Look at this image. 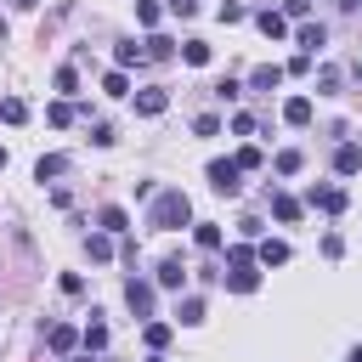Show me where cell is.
I'll return each mask as SVG.
<instances>
[{"label":"cell","instance_id":"22","mask_svg":"<svg viewBox=\"0 0 362 362\" xmlns=\"http://www.w3.org/2000/svg\"><path fill=\"white\" fill-rule=\"evenodd\" d=\"M79 339H85V351H107V322H90Z\"/></svg>","mask_w":362,"mask_h":362},{"label":"cell","instance_id":"20","mask_svg":"<svg viewBox=\"0 0 362 362\" xmlns=\"http://www.w3.org/2000/svg\"><path fill=\"white\" fill-rule=\"evenodd\" d=\"M192 238H198V249H221V226H215V221H198Z\"/></svg>","mask_w":362,"mask_h":362},{"label":"cell","instance_id":"6","mask_svg":"<svg viewBox=\"0 0 362 362\" xmlns=\"http://www.w3.org/2000/svg\"><path fill=\"white\" fill-rule=\"evenodd\" d=\"M255 260H260V266H288V243H283V238H266V243L255 249Z\"/></svg>","mask_w":362,"mask_h":362},{"label":"cell","instance_id":"27","mask_svg":"<svg viewBox=\"0 0 362 362\" xmlns=\"http://www.w3.org/2000/svg\"><path fill=\"white\" fill-rule=\"evenodd\" d=\"M57 90L74 96V90H79V74H74V68H57Z\"/></svg>","mask_w":362,"mask_h":362},{"label":"cell","instance_id":"32","mask_svg":"<svg viewBox=\"0 0 362 362\" xmlns=\"http://www.w3.org/2000/svg\"><path fill=\"white\" fill-rule=\"evenodd\" d=\"M45 119H51V124H68V119H74V107H68V102H51V107H45Z\"/></svg>","mask_w":362,"mask_h":362},{"label":"cell","instance_id":"7","mask_svg":"<svg viewBox=\"0 0 362 362\" xmlns=\"http://www.w3.org/2000/svg\"><path fill=\"white\" fill-rule=\"evenodd\" d=\"M45 339H51V351H57V356H68V351L79 345V334H74L68 322H51V328H45Z\"/></svg>","mask_w":362,"mask_h":362},{"label":"cell","instance_id":"37","mask_svg":"<svg viewBox=\"0 0 362 362\" xmlns=\"http://www.w3.org/2000/svg\"><path fill=\"white\" fill-rule=\"evenodd\" d=\"M11 6H34V0H11Z\"/></svg>","mask_w":362,"mask_h":362},{"label":"cell","instance_id":"4","mask_svg":"<svg viewBox=\"0 0 362 362\" xmlns=\"http://www.w3.org/2000/svg\"><path fill=\"white\" fill-rule=\"evenodd\" d=\"M124 305H130L136 317H153V283H141V277H130V283H124Z\"/></svg>","mask_w":362,"mask_h":362},{"label":"cell","instance_id":"30","mask_svg":"<svg viewBox=\"0 0 362 362\" xmlns=\"http://www.w3.org/2000/svg\"><path fill=\"white\" fill-rule=\"evenodd\" d=\"M102 90H107V96H124V90H130V79H124V74H107V79H102Z\"/></svg>","mask_w":362,"mask_h":362},{"label":"cell","instance_id":"9","mask_svg":"<svg viewBox=\"0 0 362 362\" xmlns=\"http://www.w3.org/2000/svg\"><path fill=\"white\" fill-rule=\"evenodd\" d=\"M249 85H255V90H277V85H283V68H277V62H260V68L249 74Z\"/></svg>","mask_w":362,"mask_h":362},{"label":"cell","instance_id":"14","mask_svg":"<svg viewBox=\"0 0 362 362\" xmlns=\"http://www.w3.org/2000/svg\"><path fill=\"white\" fill-rule=\"evenodd\" d=\"M158 283H164V288H181V283H187V266H181L175 255H170V260H158Z\"/></svg>","mask_w":362,"mask_h":362},{"label":"cell","instance_id":"23","mask_svg":"<svg viewBox=\"0 0 362 362\" xmlns=\"http://www.w3.org/2000/svg\"><path fill=\"white\" fill-rule=\"evenodd\" d=\"M181 57H187L192 68H204V62H209V45H204V40H187V45H181Z\"/></svg>","mask_w":362,"mask_h":362},{"label":"cell","instance_id":"28","mask_svg":"<svg viewBox=\"0 0 362 362\" xmlns=\"http://www.w3.org/2000/svg\"><path fill=\"white\" fill-rule=\"evenodd\" d=\"M317 90L334 96V90H339V68H322V74H317Z\"/></svg>","mask_w":362,"mask_h":362},{"label":"cell","instance_id":"18","mask_svg":"<svg viewBox=\"0 0 362 362\" xmlns=\"http://www.w3.org/2000/svg\"><path fill=\"white\" fill-rule=\"evenodd\" d=\"M102 232H130V215H124L119 204H107V209H102Z\"/></svg>","mask_w":362,"mask_h":362},{"label":"cell","instance_id":"2","mask_svg":"<svg viewBox=\"0 0 362 362\" xmlns=\"http://www.w3.org/2000/svg\"><path fill=\"white\" fill-rule=\"evenodd\" d=\"M226 288H232V294H255V288H260V272H255V249H243V243H238V249L226 255Z\"/></svg>","mask_w":362,"mask_h":362},{"label":"cell","instance_id":"12","mask_svg":"<svg viewBox=\"0 0 362 362\" xmlns=\"http://www.w3.org/2000/svg\"><path fill=\"white\" fill-rule=\"evenodd\" d=\"M164 107H170V90H141V96H136V113H147V119L164 113Z\"/></svg>","mask_w":362,"mask_h":362},{"label":"cell","instance_id":"34","mask_svg":"<svg viewBox=\"0 0 362 362\" xmlns=\"http://www.w3.org/2000/svg\"><path fill=\"white\" fill-rule=\"evenodd\" d=\"M238 170H260V147H243L238 153Z\"/></svg>","mask_w":362,"mask_h":362},{"label":"cell","instance_id":"24","mask_svg":"<svg viewBox=\"0 0 362 362\" xmlns=\"http://www.w3.org/2000/svg\"><path fill=\"white\" fill-rule=\"evenodd\" d=\"M136 23L153 28V23H158V0H136Z\"/></svg>","mask_w":362,"mask_h":362},{"label":"cell","instance_id":"5","mask_svg":"<svg viewBox=\"0 0 362 362\" xmlns=\"http://www.w3.org/2000/svg\"><path fill=\"white\" fill-rule=\"evenodd\" d=\"M311 209L339 215V209H345V192H339V187H311Z\"/></svg>","mask_w":362,"mask_h":362},{"label":"cell","instance_id":"8","mask_svg":"<svg viewBox=\"0 0 362 362\" xmlns=\"http://www.w3.org/2000/svg\"><path fill=\"white\" fill-rule=\"evenodd\" d=\"M255 28H260L266 40H283V34H288V17H283V11H260V17H255Z\"/></svg>","mask_w":362,"mask_h":362},{"label":"cell","instance_id":"13","mask_svg":"<svg viewBox=\"0 0 362 362\" xmlns=\"http://www.w3.org/2000/svg\"><path fill=\"white\" fill-rule=\"evenodd\" d=\"M283 119L288 124H311V96H288L283 102Z\"/></svg>","mask_w":362,"mask_h":362},{"label":"cell","instance_id":"11","mask_svg":"<svg viewBox=\"0 0 362 362\" xmlns=\"http://www.w3.org/2000/svg\"><path fill=\"white\" fill-rule=\"evenodd\" d=\"M300 45H305V57L322 51V45H328V28H322V23H300Z\"/></svg>","mask_w":362,"mask_h":362},{"label":"cell","instance_id":"10","mask_svg":"<svg viewBox=\"0 0 362 362\" xmlns=\"http://www.w3.org/2000/svg\"><path fill=\"white\" fill-rule=\"evenodd\" d=\"M334 170H339V175H356V170H362V147H351V141L334 147Z\"/></svg>","mask_w":362,"mask_h":362},{"label":"cell","instance_id":"16","mask_svg":"<svg viewBox=\"0 0 362 362\" xmlns=\"http://www.w3.org/2000/svg\"><path fill=\"white\" fill-rule=\"evenodd\" d=\"M0 119H6V124H23V119H28V102H23V96H6V102H0Z\"/></svg>","mask_w":362,"mask_h":362},{"label":"cell","instance_id":"35","mask_svg":"<svg viewBox=\"0 0 362 362\" xmlns=\"http://www.w3.org/2000/svg\"><path fill=\"white\" fill-rule=\"evenodd\" d=\"M305 6L311 0H283V17H305Z\"/></svg>","mask_w":362,"mask_h":362},{"label":"cell","instance_id":"1","mask_svg":"<svg viewBox=\"0 0 362 362\" xmlns=\"http://www.w3.org/2000/svg\"><path fill=\"white\" fill-rule=\"evenodd\" d=\"M187 215H192L187 192H181V187H170V192H158V198H153V215H147V221H153L158 232H181V226H187Z\"/></svg>","mask_w":362,"mask_h":362},{"label":"cell","instance_id":"25","mask_svg":"<svg viewBox=\"0 0 362 362\" xmlns=\"http://www.w3.org/2000/svg\"><path fill=\"white\" fill-rule=\"evenodd\" d=\"M141 339L158 351V345H170V328H164V322H147V328H141Z\"/></svg>","mask_w":362,"mask_h":362},{"label":"cell","instance_id":"38","mask_svg":"<svg viewBox=\"0 0 362 362\" xmlns=\"http://www.w3.org/2000/svg\"><path fill=\"white\" fill-rule=\"evenodd\" d=\"M147 362H164V356H147Z\"/></svg>","mask_w":362,"mask_h":362},{"label":"cell","instance_id":"36","mask_svg":"<svg viewBox=\"0 0 362 362\" xmlns=\"http://www.w3.org/2000/svg\"><path fill=\"white\" fill-rule=\"evenodd\" d=\"M351 362H362V345H356V351H351Z\"/></svg>","mask_w":362,"mask_h":362},{"label":"cell","instance_id":"15","mask_svg":"<svg viewBox=\"0 0 362 362\" xmlns=\"http://www.w3.org/2000/svg\"><path fill=\"white\" fill-rule=\"evenodd\" d=\"M85 249H90V260H113V232H90Z\"/></svg>","mask_w":362,"mask_h":362},{"label":"cell","instance_id":"33","mask_svg":"<svg viewBox=\"0 0 362 362\" xmlns=\"http://www.w3.org/2000/svg\"><path fill=\"white\" fill-rule=\"evenodd\" d=\"M192 130H198V136H215V130H221V119H215V113H198V119H192Z\"/></svg>","mask_w":362,"mask_h":362},{"label":"cell","instance_id":"17","mask_svg":"<svg viewBox=\"0 0 362 362\" xmlns=\"http://www.w3.org/2000/svg\"><path fill=\"white\" fill-rule=\"evenodd\" d=\"M272 215H277V221H300V204H294L288 192H272Z\"/></svg>","mask_w":362,"mask_h":362},{"label":"cell","instance_id":"21","mask_svg":"<svg viewBox=\"0 0 362 362\" xmlns=\"http://www.w3.org/2000/svg\"><path fill=\"white\" fill-rule=\"evenodd\" d=\"M175 317H181V322H204V300H198V294H187V300L175 305Z\"/></svg>","mask_w":362,"mask_h":362},{"label":"cell","instance_id":"26","mask_svg":"<svg viewBox=\"0 0 362 362\" xmlns=\"http://www.w3.org/2000/svg\"><path fill=\"white\" fill-rule=\"evenodd\" d=\"M136 62H147V51L141 45H119V68H136Z\"/></svg>","mask_w":362,"mask_h":362},{"label":"cell","instance_id":"19","mask_svg":"<svg viewBox=\"0 0 362 362\" xmlns=\"http://www.w3.org/2000/svg\"><path fill=\"white\" fill-rule=\"evenodd\" d=\"M62 170H68V158H62V153H51V158H40V164H34V175H40V181H51V175H62Z\"/></svg>","mask_w":362,"mask_h":362},{"label":"cell","instance_id":"3","mask_svg":"<svg viewBox=\"0 0 362 362\" xmlns=\"http://www.w3.org/2000/svg\"><path fill=\"white\" fill-rule=\"evenodd\" d=\"M238 175H243V170H238V158H215V164H209V187H215V192H226V198H238V192H243V181H238Z\"/></svg>","mask_w":362,"mask_h":362},{"label":"cell","instance_id":"29","mask_svg":"<svg viewBox=\"0 0 362 362\" xmlns=\"http://www.w3.org/2000/svg\"><path fill=\"white\" fill-rule=\"evenodd\" d=\"M294 170H300V153L283 147V153H277V175H294Z\"/></svg>","mask_w":362,"mask_h":362},{"label":"cell","instance_id":"31","mask_svg":"<svg viewBox=\"0 0 362 362\" xmlns=\"http://www.w3.org/2000/svg\"><path fill=\"white\" fill-rule=\"evenodd\" d=\"M215 96H221V102H238V96H243V85H238V79H221V85H215Z\"/></svg>","mask_w":362,"mask_h":362}]
</instances>
